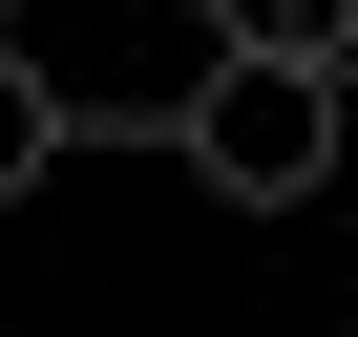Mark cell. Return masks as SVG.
Wrapping results in <instances>:
<instances>
[{
  "label": "cell",
  "instance_id": "6da1fadb",
  "mask_svg": "<svg viewBox=\"0 0 358 337\" xmlns=\"http://www.w3.org/2000/svg\"><path fill=\"white\" fill-rule=\"evenodd\" d=\"M337 127H358V85L211 43V64H190V106H169V168H190L211 211H316V190H337Z\"/></svg>",
  "mask_w": 358,
  "mask_h": 337
},
{
  "label": "cell",
  "instance_id": "7a4b0ae2",
  "mask_svg": "<svg viewBox=\"0 0 358 337\" xmlns=\"http://www.w3.org/2000/svg\"><path fill=\"white\" fill-rule=\"evenodd\" d=\"M211 43H253V64H316V85H358V0H211Z\"/></svg>",
  "mask_w": 358,
  "mask_h": 337
},
{
  "label": "cell",
  "instance_id": "3957f363",
  "mask_svg": "<svg viewBox=\"0 0 358 337\" xmlns=\"http://www.w3.org/2000/svg\"><path fill=\"white\" fill-rule=\"evenodd\" d=\"M43 168H64V85H43L22 43H0V211H22V190H43Z\"/></svg>",
  "mask_w": 358,
  "mask_h": 337
},
{
  "label": "cell",
  "instance_id": "277c9868",
  "mask_svg": "<svg viewBox=\"0 0 358 337\" xmlns=\"http://www.w3.org/2000/svg\"><path fill=\"white\" fill-rule=\"evenodd\" d=\"M337 337H358V316H337Z\"/></svg>",
  "mask_w": 358,
  "mask_h": 337
}]
</instances>
